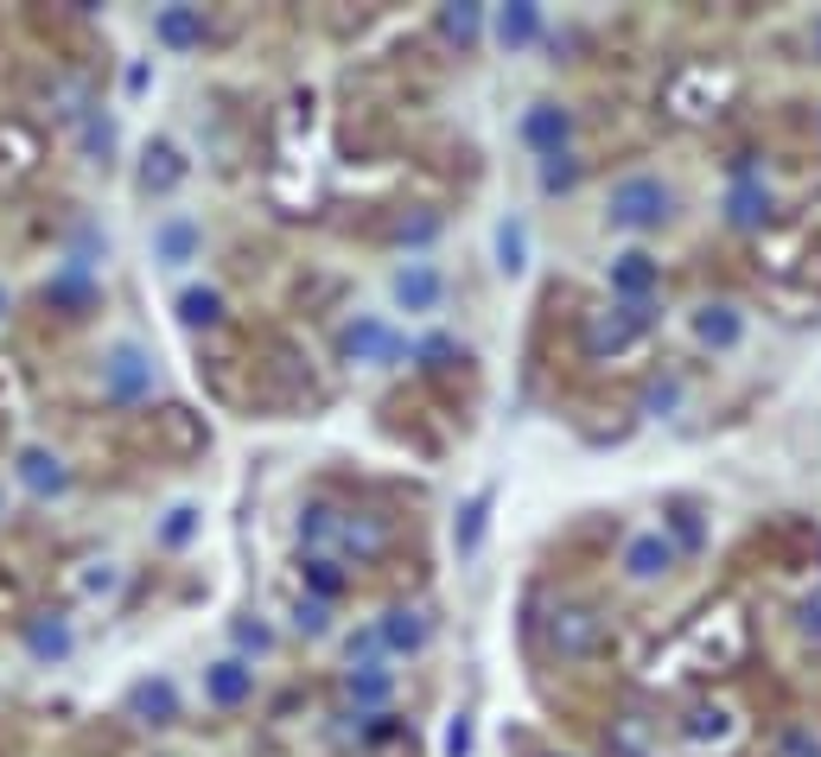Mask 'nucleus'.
Returning <instances> with one entry per match:
<instances>
[{"mask_svg":"<svg viewBox=\"0 0 821 757\" xmlns=\"http://www.w3.org/2000/svg\"><path fill=\"white\" fill-rule=\"evenodd\" d=\"M668 217V185L663 178H624L612 191V224L617 229H649V224H663Z\"/></svg>","mask_w":821,"mask_h":757,"instance_id":"obj_1","label":"nucleus"},{"mask_svg":"<svg viewBox=\"0 0 821 757\" xmlns=\"http://www.w3.org/2000/svg\"><path fill=\"white\" fill-rule=\"evenodd\" d=\"M548 636H554L561 656H586L592 643H599V618H592L586 605H561L554 611V624H548Z\"/></svg>","mask_w":821,"mask_h":757,"instance_id":"obj_2","label":"nucleus"},{"mask_svg":"<svg viewBox=\"0 0 821 757\" xmlns=\"http://www.w3.org/2000/svg\"><path fill=\"white\" fill-rule=\"evenodd\" d=\"M522 134L541 147V159H554V153L567 147V134H573V122H567L554 102H536V108H529V122H522Z\"/></svg>","mask_w":821,"mask_h":757,"instance_id":"obj_3","label":"nucleus"},{"mask_svg":"<svg viewBox=\"0 0 821 757\" xmlns=\"http://www.w3.org/2000/svg\"><path fill=\"white\" fill-rule=\"evenodd\" d=\"M624 567H631V580H656L663 567H675V548H668L663 535H637L631 554H624Z\"/></svg>","mask_w":821,"mask_h":757,"instance_id":"obj_4","label":"nucleus"},{"mask_svg":"<svg viewBox=\"0 0 821 757\" xmlns=\"http://www.w3.org/2000/svg\"><path fill=\"white\" fill-rule=\"evenodd\" d=\"M434 293H439V274H434V268H408V274L395 280V300L408 305V312L434 305Z\"/></svg>","mask_w":821,"mask_h":757,"instance_id":"obj_5","label":"nucleus"},{"mask_svg":"<svg viewBox=\"0 0 821 757\" xmlns=\"http://www.w3.org/2000/svg\"><path fill=\"white\" fill-rule=\"evenodd\" d=\"M536 25H541L536 7H510V13L497 20V39H503V45H529V39H536Z\"/></svg>","mask_w":821,"mask_h":757,"instance_id":"obj_6","label":"nucleus"},{"mask_svg":"<svg viewBox=\"0 0 821 757\" xmlns=\"http://www.w3.org/2000/svg\"><path fill=\"white\" fill-rule=\"evenodd\" d=\"M649 280H656V268H649V255H624V261L612 268V287H617V293H643Z\"/></svg>","mask_w":821,"mask_h":757,"instance_id":"obj_7","label":"nucleus"},{"mask_svg":"<svg viewBox=\"0 0 821 757\" xmlns=\"http://www.w3.org/2000/svg\"><path fill=\"white\" fill-rule=\"evenodd\" d=\"M765 210H770V191H765V185H739V191H732V224H758Z\"/></svg>","mask_w":821,"mask_h":757,"instance_id":"obj_8","label":"nucleus"},{"mask_svg":"<svg viewBox=\"0 0 821 757\" xmlns=\"http://www.w3.org/2000/svg\"><path fill=\"white\" fill-rule=\"evenodd\" d=\"M700 338H707V344H732V338H739V319H732L726 305H714V312H700Z\"/></svg>","mask_w":821,"mask_h":757,"instance_id":"obj_9","label":"nucleus"},{"mask_svg":"<svg viewBox=\"0 0 821 757\" xmlns=\"http://www.w3.org/2000/svg\"><path fill=\"white\" fill-rule=\"evenodd\" d=\"M242 687H249V675H242V662H224V668L210 675V694H217V701H236Z\"/></svg>","mask_w":821,"mask_h":757,"instance_id":"obj_10","label":"nucleus"},{"mask_svg":"<svg viewBox=\"0 0 821 757\" xmlns=\"http://www.w3.org/2000/svg\"><path fill=\"white\" fill-rule=\"evenodd\" d=\"M344 351H388V331L383 325H357L344 338Z\"/></svg>","mask_w":821,"mask_h":757,"instance_id":"obj_11","label":"nucleus"},{"mask_svg":"<svg viewBox=\"0 0 821 757\" xmlns=\"http://www.w3.org/2000/svg\"><path fill=\"white\" fill-rule=\"evenodd\" d=\"M541 185H548V191H567V185H573V166H567V153H554V159L541 166Z\"/></svg>","mask_w":821,"mask_h":757,"instance_id":"obj_12","label":"nucleus"},{"mask_svg":"<svg viewBox=\"0 0 821 757\" xmlns=\"http://www.w3.org/2000/svg\"><path fill=\"white\" fill-rule=\"evenodd\" d=\"M446 32L471 39V32H478V7H453V13H446Z\"/></svg>","mask_w":821,"mask_h":757,"instance_id":"obj_13","label":"nucleus"},{"mask_svg":"<svg viewBox=\"0 0 821 757\" xmlns=\"http://www.w3.org/2000/svg\"><path fill=\"white\" fill-rule=\"evenodd\" d=\"M210 312H217L210 293H185V319H210Z\"/></svg>","mask_w":821,"mask_h":757,"instance_id":"obj_14","label":"nucleus"},{"mask_svg":"<svg viewBox=\"0 0 821 757\" xmlns=\"http://www.w3.org/2000/svg\"><path fill=\"white\" fill-rule=\"evenodd\" d=\"M312 580H319V592H337V567L332 560H312Z\"/></svg>","mask_w":821,"mask_h":757,"instance_id":"obj_15","label":"nucleus"},{"mask_svg":"<svg viewBox=\"0 0 821 757\" xmlns=\"http://www.w3.org/2000/svg\"><path fill=\"white\" fill-rule=\"evenodd\" d=\"M503 268H522V236L516 229H503Z\"/></svg>","mask_w":821,"mask_h":757,"instance_id":"obj_16","label":"nucleus"},{"mask_svg":"<svg viewBox=\"0 0 821 757\" xmlns=\"http://www.w3.org/2000/svg\"><path fill=\"white\" fill-rule=\"evenodd\" d=\"M166 39H191V13H166Z\"/></svg>","mask_w":821,"mask_h":757,"instance_id":"obj_17","label":"nucleus"},{"mask_svg":"<svg viewBox=\"0 0 821 757\" xmlns=\"http://www.w3.org/2000/svg\"><path fill=\"white\" fill-rule=\"evenodd\" d=\"M815 51H821V20H815Z\"/></svg>","mask_w":821,"mask_h":757,"instance_id":"obj_18","label":"nucleus"}]
</instances>
